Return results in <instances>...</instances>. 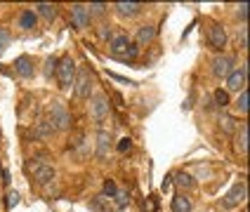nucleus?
<instances>
[{"label": "nucleus", "instance_id": "nucleus-1", "mask_svg": "<svg viewBox=\"0 0 250 212\" xmlns=\"http://www.w3.org/2000/svg\"><path fill=\"white\" fill-rule=\"evenodd\" d=\"M109 55L113 59H121V61H135L139 50L127 33H116L111 40H109Z\"/></svg>", "mask_w": 250, "mask_h": 212}, {"label": "nucleus", "instance_id": "nucleus-2", "mask_svg": "<svg viewBox=\"0 0 250 212\" xmlns=\"http://www.w3.org/2000/svg\"><path fill=\"white\" fill-rule=\"evenodd\" d=\"M76 71H78V66H76V61H73V57H62L59 61H57V83H59V90H69V87H73V80H76Z\"/></svg>", "mask_w": 250, "mask_h": 212}, {"label": "nucleus", "instance_id": "nucleus-3", "mask_svg": "<svg viewBox=\"0 0 250 212\" xmlns=\"http://www.w3.org/2000/svg\"><path fill=\"white\" fill-rule=\"evenodd\" d=\"M87 111H90V118H92V123H95V125H104V123L109 120V113H111L106 95L95 92V95L90 97V106H87Z\"/></svg>", "mask_w": 250, "mask_h": 212}, {"label": "nucleus", "instance_id": "nucleus-4", "mask_svg": "<svg viewBox=\"0 0 250 212\" xmlns=\"http://www.w3.org/2000/svg\"><path fill=\"white\" fill-rule=\"evenodd\" d=\"M28 172L33 174L36 184H47V182H52V179L57 177L55 165H52L47 158H36L33 163H28Z\"/></svg>", "mask_w": 250, "mask_h": 212}, {"label": "nucleus", "instance_id": "nucleus-5", "mask_svg": "<svg viewBox=\"0 0 250 212\" xmlns=\"http://www.w3.org/2000/svg\"><path fill=\"white\" fill-rule=\"evenodd\" d=\"M47 123L55 127V132H66L71 127L69 109H66L62 101H52V106H50V120H47Z\"/></svg>", "mask_w": 250, "mask_h": 212}, {"label": "nucleus", "instance_id": "nucleus-6", "mask_svg": "<svg viewBox=\"0 0 250 212\" xmlns=\"http://www.w3.org/2000/svg\"><path fill=\"white\" fill-rule=\"evenodd\" d=\"M246 198H248V184L241 179V182H236L222 196V208L224 210H234V208H238L241 203H246Z\"/></svg>", "mask_w": 250, "mask_h": 212}, {"label": "nucleus", "instance_id": "nucleus-7", "mask_svg": "<svg viewBox=\"0 0 250 212\" xmlns=\"http://www.w3.org/2000/svg\"><path fill=\"white\" fill-rule=\"evenodd\" d=\"M227 85H224V90L227 92H241V90H246V83H248V64H241V66H234V71L224 78Z\"/></svg>", "mask_w": 250, "mask_h": 212}, {"label": "nucleus", "instance_id": "nucleus-8", "mask_svg": "<svg viewBox=\"0 0 250 212\" xmlns=\"http://www.w3.org/2000/svg\"><path fill=\"white\" fill-rule=\"evenodd\" d=\"M73 92L78 99H90L92 97V76L87 69L76 71V80H73Z\"/></svg>", "mask_w": 250, "mask_h": 212}, {"label": "nucleus", "instance_id": "nucleus-9", "mask_svg": "<svg viewBox=\"0 0 250 212\" xmlns=\"http://www.w3.org/2000/svg\"><path fill=\"white\" fill-rule=\"evenodd\" d=\"M234 66H236V59L231 55H217L215 59H212V64H210V71H212V76L215 78H227L231 71H234Z\"/></svg>", "mask_w": 250, "mask_h": 212}, {"label": "nucleus", "instance_id": "nucleus-10", "mask_svg": "<svg viewBox=\"0 0 250 212\" xmlns=\"http://www.w3.org/2000/svg\"><path fill=\"white\" fill-rule=\"evenodd\" d=\"M208 45H210V50H215V52H220V55L224 52V47H227V31H224L222 24H210Z\"/></svg>", "mask_w": 250, "mask_h": 212}, {"label": "nucleus", "instance_id": "nucleus-11", "mask_svg": "<svg viewBox=\"0 0 250 212\" xmlns=\"http://www.w3.org/2000/svg\"><path fill=\"white\" fill-rule=\"evenodd\" d=\"M90 12H87V5L83 2H76V5H71V24L78 28V31H85V28L90 26Z\"/></svg>", "mask_w": 250, "mask_h": 212}, {"label": "nucleus", "instance_id": "nucleus-12", "mask_svg": "<svg viewBox=\"0 0 250 212\" xmlns=\"http://www.w3.org/2000/svg\"><path fill=\"white\" fill-rule=\"evenodd\" d=\"M111 149H113L111 135H109L106 130H99V132H97V141H95V155H97L99 160H104V158H109Z\"/></svg>", "mask_w": 250, "mask_h": 212}, {"label": "nucleus", "instance_id": "nucleus-13", "mask_svg": "<svg viewBox=\"0 0 250 212\" xmlns=\"http://www.w3.org/2000/svg\"><path fill=\"white\" fill-rule=\"evenodd\" d=\"M113 10H116V14L121 19H135V17L144 12V5L142 2H116Z\"/></svg>", "mask_w": 250, "mask_h": 212}, {"label": "nucleus", "instance_id": "nucleus-14", "mask_svg": "<svg viewBox=\"0 0 250 212\" xmlns=\"http://www.w3.org/2000/svg\"><path fill=\"white\" fill-rule=\"evenodd\" d=\"M14 71H17V76H21V78H33V73H36L33 57H28V55L17 57V59H14Z\"/></svg>", "mask_w": 250, "mask_h": 212}, {"label": "nucleus", "instance_id": "nucleus-15", "mask_svg": "<svg viewBox=\"0 0 250 212\" xmlns=\"http://www.w3.org/2000/svg\"><path fill=\"white\" fill-rule=\"evenodd\" d=\"M153 38H156V26H151V24H144V26L137 28V33H135V45H137V50H142V47H149L153 42Z\"/></svg>", "mask_w": 250, "mask_h": 212}, {"label": "nucleus", "instance_id": "nucleus-16", "mask_svg": "<svg viewBox=\"0 0 250 212\" xmlns=\"http://www.w3.org/2000/svg\"><path fill=\"white\" fill-rule=\"evenodd\" d=\"M31 10L36 12L38 19L47 21V24H52L57 19V14H59V7H57V5H50V2H38V5H33Z\"/></svg>", "mask_w": 250, "mask_h": 212}, {"label": "nucleus", "instance_id": "nucleus-17", "mask_svg": "<svg viewBox=\"0 0 250 212\" xmlns=\"http://www.w3.org/2000/svg\"><path fill=\"white\" fill-rule=\"evenodd\" d=\"M17 24H19V28H24V31H33V28L38 26V17H36V12H33L31 7H26V10L19 12Z\"/></svg>", "mask_w": 250, "mask_h": 212}, {"label": "nucleus", "instance_id": "nucleus-18", "mask_svg": "<svg viewBox=\"0 0 250 212\" xmlns=\"http://www.w3.org/2000/svg\"><path fill=\"white\" fill-rule=\"evenodd\" d=\"M236 151L241 155L248 154V125L246 123H241L236 127Z\"/></svg>", "mask_w": 250, "mask_h": 212}, {"label": "nucleus", "instance_id": "nucleus-19", "mask_svg": "<svg viewBox=\"0 0 250 212\" xmlns=\"http://www.w3.org/2000/svg\"><path fill=\"white\" fill-rule=\"evenodd\" d=\"M194 205H191V198L189 193H177L172 198V212H191Z\"/></svg>", "mask_w": 250, "mask_h": 212}, {"label": "nucleus", "instance_id": "nucleus-20", "mask_svg": "<svg viewBox=\"0 0 250 212\" xmlns=\"http://www.w3.org/2000/svg\"><path fill=\"white\" fill-rule=\"evenodd\" d=\"M212 101H215V106H220V109H227V106L231 104L229 92H227V90H222V87H217V90L212 92Z\"/></svg>", "mask_w": 250, "mask_h": 212}, {"label": "nucleus", "instance_id": "nucleus-21", "mask_svg": "<svg viewBox=\"0 0 250 212\" xmlns=\"http://www.w3.org/2000/svg\"><path fill=\"white\" fill-rule=\"evenodd\" d=\"M234 109H236L238 116H246L248 113V90H241L238 92L236 101H234Z\"/></svg>", "mask_w": 250, "mask_h": 212}, {"label": "nucleus", "instance_id": "nucleus-22", "mask_svg": "<svg viewBox=\"0 0 250 212\" xmlns=\"http://www.w3.org/2000/svg\"><path fill=\"white\" fill-rule=\"evenodd\" d=\"M87 12H90V19H99L109 12V5L106 2H90L87 5Z\"/></svg>", "mask_w": 250, "mask_h": 212}, {"label": "nucleus", "instance_id": "nucleus-23", "mask_svg": "<svg viewBox=\"0 0 250 212\" xmlns=\"http://www.w3.org/2000/svg\"><path fill=\"white\" fill-rule=\"evenodd\" d=\"M175 184H177L180 189H184V193H187V191H191V189L196 186V182L191 179V174H187V172H180V174H177V179H175Z\"/></svg>", "mask_w": 250, "mask_h": 212}, {"label": "nucleus", "instance_id": "nucleus-24", "mask_svg": "<svg viewBox=\"0 0 250 212\" xmlns=\"http://www.w3.org/2000/svg\"><path fill=\"white\" fill-rule=\"evenodd\" d=\"M52 135H55V127L50 125L47 120H42V123L36 125V137H38V139H47V137H52Z\"/></svg>", "mask_w": 250, "mask_h": 212}, {"label": "nucleus", "instance_id": "nucleus-25", "mask_svg": "<svg viewBox=\"0 0 250 212\" xmlns=\"http://www.w3.org/2000/svg\"><path fill=\"white\" fill-rule=\"evenodd\" d=\"M10 42H12V33H10V28L0 26V57L5 55V50L10 47Z\"/></svg>", "mask_w": 250, "mask_h": 212}, {"label": "nucleus", "instance_id": "nucleus-26", "mask_svg": "<svg viewBox=\"0 0 250 212\" xmlns=\"http://www.w3.org/2000/svg\"><path fill=\"white\" fill-rule=\"evenodd\" d=\"M102 191H104V198H106V196L113 198L116 193H118V186H116V182H113V179H104V186H102Z\"/></svg>", "mask_w": 250, "mask_h": 212}, {"label": "nucleus", "instance_id": "nucleus-27", "mask_svg": "<svg viewBox=\"0 0 250 212\" xmlns=\"http://www.w3.org/2000/svg\"><path fill=\"white\" fill-rule=\"evenodd\" d=\"M57 61H59L57 57H47V59H45V78H52V76H55Z\"/></svg>", "mask_w": 250, "mask_h": 212}, {"label": "nucleus", "instance_id": "nucleus-28", "mask_svg": "<svg viewBox=\"0 0 250 212\" xmlns=\"http://www.w3.org/2000/svg\"><path fill=\"white\" fill-rule=\"evenodd\" d=\"M220 125H222V130H227V132H236V127H238V125H234V118H231V116H222V118H220Z\"/></svg>", "mask_w": 250, "mask_h": 212}, {"label": "nucleus", "instance_id": "nucleus-29", "mask_svg": "<svg viewBox=\"0 0 250 212\" xmlns=\"http://www.w3.org/2000/svg\"><path fill=\"white\" fill-rule=\"evenodd\" d=\"M246 17H248V2H241V5L236 7V19L246 21Z\"/></svg>", "mask_w": 250, "mask_h": 212}, {"label": "nucleus", "instance_id": "nucleus-30", "mask_svg": "<svg viewBox=\"0 0 250 212\" xmlns=\"http://www.w3.org/2000/svg\"><path fill=\"white\" fill-rule=\"evenodd\" d=\"M113 198L118 200V208H125V205H127V200H130L125 191H118V193H116V196H113Z\"/></svg>", "mask_w": 250, "mask_h": 212}, {"label": "nucleus", "instance_id": "nucleus-31", "mask_svg": "<svg viewBox=\"0 0 250 212\" xmlns=\"http://www.w3.org/2000/svg\"><path fill=\"white\" fill-rule=\"evenodd\" d=\"M99 38H102V40H111V38H113L111 26H102V31H99Z\"/></svg>", "mask_w": 250, "mask_h": 212}, {"label": "nucleus", "instance_id": "nucleus-32", "mask_svg": "<svg viewBox=\"0 0 250 212\" xmlns=\"http://www.w3.org/2000/svg\"><path fill=\"white\" fill-rule=\"evenodd\" d=\"M130 146H132L130 139H121V144H118V149H121V151H130Z\"/></svg>", "mask_w": 250, "mask_h": 212}, {"label": "nucleus", "instance_id": "nucleus-33", "mask_svg": "<svg viewBox=\"0 0 250 212\" xmlns=\"http://www.w3.org/2000/svg\"><path fill=\"white\" fill-rule=\"evenodd\" d=\"M238 42H241V47L246 50V45H248V38H246V28L241 31V36H238Z\"/></svg>", "mask_w": 250, "mask_h": 212}, {"label": "nucleus", "instance_id": "nucleus-34", "mask_svg": "<svg viewBox=\"0 0 250 212\" xmlns=\"http://www.w3.org/2000/svg\"><path fill=\"white\" fill-rule=\"evenodd\" d=\"M10 200H7V203H10V205H17V200H19V196H17V193H10Z\"/></svg>", "mask_w": 250, "mask_h": 212}, {"label": "nucleus", "instance_id": "nucleus-35", "mask_svg": "<svg viewBox=\"0 0 250 212\" xmlns=\"http://www.w3.org/2000/svg\"><path fill=\"white\" fill-rule=\"evenodd\" d=\"M0 182H2V170H0Z\"/></svg>", "mask_w": 250, "mask_h": 212}]
</instances>
